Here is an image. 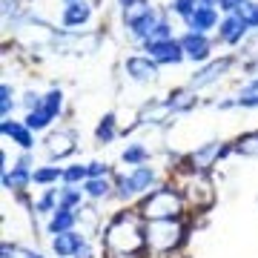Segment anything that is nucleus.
<instances>
[{
    "instance_id": "f257e3e1",
    "label": "nucleus",
    "mask_w": 258,
    "mask_h": 258,
    "mask_svg": "<svg viewBox=\"0 0 258 258\" xmlns=\"http://www.w3.org/2000/svg\"><path fill=\"white\" fill-rule=\"evenodd\" d=\"M144 241H147V230H141V224L135 215H118L106 227V247L120 252V255L141 249Z\"/></svg>"
},
{
    "instance_id": "f03ea898",
    "label": "nucleus",
    "mask_w": 258,
    "mask_h": 258,
    "mask_svg": "<svg viewBox=\"0 0 258 258\" xmlns=\"http://www.w3.org/2000/svg\"><path fill=\"white\" fill-rule=\"evenodd\" d=\"M184 241V227L175 218H164V221H152L147 227V244L155 252H169Z\"/></svg>"
},
{
    "instance_id": "7ed1b4c3",
    "label": "nucleus",
    "mask_w": 258,
    "mask_h": 258,
    "mask_svg": "<svg viewBox=\"0 0 258 258\" xmlns=\"http://www.w3.org/2000/svg\"><path fill=\"white\" fill-rule=\"evenodd\" d=\"M141 212L147 215L149 221H164V218H178V212H181V198H178L172 189H158L152 192L144 201Z\"/></svg>"
},
{
    "instance_id": "20e7f679",
    "label": "nucleus",
    "mask_w": 258,
    "mask_h": 258,
    "mask_svg": "<svg viewBox=\"0 0 258 258\" xmlns=\"http://www.w3.org/2000/svg\"><path fill=\"white\" fill-rule=\"evenodd\" d=\"M186 201L192 204L195 210H210L212 201H215V192H212V184L207 181V178H195V181H189V186H186Z\"/></svg>"
},
{
    "instance_id": "39448f33",
    "label": "nucleus",
    "mask_w": 258,
    "mask_h": 258,
    "mask_svg": "<svg viewBox=\"0 0 258 258\" xmlns=\"http://www.w3.org/2000/svg\"><path fill=\"white\" fill-rule=\"evenodd\" d=\"M147 52L155 60H161V63H178L181 57H184V49H181V43L178 40H147Z\"/></svg>"
},
{
    "instance_id": "423d86ee",
    "label": "nucleus",
    "mask_w": 258,
    "mask_h": 258,
    "mask_svg": "<svg viewBox=\"0 0 258 258\" xmlns=\"http://www.w3.org/2000/svg\"><path fill=\"white\" fill-rule=\"evenodd\" d=\"M178 43H181V49H184L192 60H204V57L210 55V40L204 35H198V32H189V35L181 37Z\"/></svg>"
},
{
    "instance_id": "0eeeda50",
    "label": "nucleus",
    "mask_w": 258,
    "mask_h": 258,
    "mask_svg": "<svg viewBox=\"0 0 258 258\" xmlns=\"http://www.w3.org/2000/svg\"><path fill=\"white\" fill-rule=\"evenodd\" d=\"M230 57H221V60H215V63H210L207 69H201L198 75H192V89H198V86H207V83H212V81H218L227 69H230Z\"/></svg>"
},
{
    "instance_id": "6e6552de",
    "label": "nucleus",
    "mask_w": 258,
    "mask_h": 258,
    "mask_svg": "<svg viewBox=\"0 0 258 258\" xmlns=\"http://www.w3.org/2000/svg\"><path fill=\"white\" fill-rule=\"evenodd\" d=\"M126 72L135 78V81H155L158 78V66L149 60V57H129L126 60Z\"/></svg>"
},
{
    "instance_id": "1a4fd4ad",
    "label": "nucleus",
    "mask_w": 258,
    "mask_h": 258,
    "mask_svg": "<svg viewBox=\"0 0 258 258\" xmlns=\"http://www.w3.org/2000/svg\"><path fill=\"white\" fill-rule=\"evenodd\" d=\"M46 149L52 158H66L75 149V132H55V135H49Z\"/></svg>"
},
{
    "instance_id": "9d476101",
    "label": "nucleus",
    "mask_w": 258,
    "mask_h": 258,
    "mask_svg": "<svg viewBox=\"0 0 258 258\" xmlns=\"http://www.w3.org/2000/svg\"><path fill=\"white\" fill-rule=\"evenodd\" d=\"M221 155H227V147L207 144V147H201L198 152H192V164L198 166V169H207V166H212V161H218Z\"/></svg>"
},
{
    "instance_id": "9b49d317",
    "label": "nucleus",
    "mask_w": 258,
    "mask_h": 258,
    "mask_svg": "<svg viewBox=\"0 0 258 258\" xmlns=\"http://www.w3.org/2000/svg\"><path fill=\"white\" fill-rule=\"evenodd\" d=\"M81 235H75V232H60V235H55V241H52V247H55L57 255H75L78 249H81Z\"/></svg>"
},
{
    "instance_id": "f8f14e48",
    "label": "nucleus",
    "mask_w": 258,
    "mask_h": 258,
    "mask_svg": "<svg viewBox=\"0 0 258 258\" xmlns=\"http://www.w3.org/2000/svg\"><path fill=\"white\" fill-rule=\"evenodd\" d=\"M215 12L212 9H204V6H198V9L189 15V26H192V32H198V35H204L207 29H212L215 26Z\"/></svg>"
},
{
    "instance_id": "ddd939ff",
    "label": "nucleus",
    "mask_w": 258,
    "mask_h": 258,
    "mask_svg": "<svg viewBox=\"0 0 258 258\" xmlns=\"http://www.w3.org/2000/svg\"><path fill=\"white\" fill-rule=\"evenodd\" d=\"M247 32V23L238 18V15H232V18H227L221 23V40H227V43H235V40H241V35Z\"/></svg>"
},
{
    "instance_id": "4468645a",
    "label": "nucleus",
    "mask_w": 258,
    "mask_h": 258,
    "mask_svg": "<svg viewBox=\"0 0 258 258\" xmlns=\"http://www.w3.org/2000/svg\"><path fill=\"white\" fill-rule=\"evenodd\" d=\"M89 20V6L86 3H69L66 6V12H63V23L66 26H81V23H86Z\"/></svg>"
},
{
    "instance_id": "2eb2a0df",
    "label": "nucleus",
    "mask_w": 258,
    "mask_h": 258,
    "mask_svg": "<svg viewBox=\"0 0 258 258\" xmlns=\"http://www.w3.org/2000/svg\"><path fill=\"white\" fill-rule=\"evenodd\" d=\"M72 224H75V215L69 210H63V207H60V210L55 212V218L49 221V232H55V235L69 232V227H72Z\"/></svg>"
},
{
    "instance_id": "dca6fc26",
    "label": "nucleus",
    "mask_w": 258,
    "mask_h": 258,
    "mask_svg": "<svg viewBox=\"0 0 258 258\" xmlns=\"http://www.w3.org/2000/svg\"><path fill=\"white\" fill-rule=\"evenodd\" d=\"M3 132L12 135V138L18 141L23 149L32 147V135H29V126H20V123H9V120H3Z\"/></svg>"
},
{
    "instance_id": "f3484780",
    "label": "nucleus",
    "mask_w": 258,
    "mask_h": 258,
    "mask_svg": "<svg viewBox=\"0 0 258 258\" xmlns=\"http://www.w3.org/2000/svg\"><path fill=\"white\" fill-rule=\"evenodd\" d=\"M132 186H135V192H144V189H149V184H152V178H155V172L149 169V166H138L135 172H132Z\"/></svg>"
},
{
    "instance_id": "a211bd4d",
    "label": "nucleus",
    "mask_w": 258,
    "mask_h": 258,
    "mask_svg": "<svg viewBox=\"0 0 258 258\" xmlns=\"http://www.w3.org/2000/svg\"><path fill=\"white\" fill-rule=\"evenodd\" d=\"M29 181H32V175L26 172V166H18L12 175H3V184L9 186V189H23Z\"/></svg>"
},
{
    "instance_id": "6ab92c4d",
    "label": "nucleus",
    "mask_w": 258,
    "mask_h": 258,
    "mask_svg": "<svg viewBox=\"0 0 258 258\" xmlns=\"http://www.w3.org/2000/svg\"><path fill=\"white\" fill-rule=\"evenodd\" d=\"M60 103H63V95H60V92H49L46 98L40 101V106H37V109H43L49 118H55L57 112H60Z\"/></svg>"
},
{
    "instance_id": "aec40b11",
    "label": "nucleus",
    "mask_w": 258,
    "mask_h": 258,
    "mask_svg": "<svg viewBox=\"0 0 258 258\" xmlns=\"http://www.w3.org/2000/svg\"><path fill=\"white\" fill-rule=\"evenodd\" d=\"M235 149H238L241 155H258V132H249V135L238 138Z\"/></svg>"
},
{
    "instance_id": "412c9836",
    "label": "nucleus",
    "mask_w": 258,
    "mask_h": 258,
    "mask_svg": "<svg viewBox=\"0 0 258 258\" xmlns=\"http://www.w3.org/2000/svg\"><path fill=\"white\" fill-rule=\"evenodd\" d=\"M149 12H152V9H149L147 3H141V0H138L135 6H129V9H126V23H129V26H135L138 20H144V18H147Z\"/></svg>"
},
{
    "instance_id": "4be33fe9",
    "label": "nucleus",
    "mask_w": 258,
    "mask_h": 258,
    "mask_svg": "<svg viewBox=\"0 0 258 258\" xmlns=\"http://www.w3.org/2000/svg\"><path fill=\"white\" fill-rule=\"evenodd\" d=\"M238 18L247 23V26H258V3H247L244 0V6L238 9Z\"/></svg>"
},
{
    "instance_id": "5701e85b",
    "label": "nucleus",
    "mask_w": 258,
    "mask_h": 258,
    "mask_svg": "<svg viewBox=\"0 0 258 258\" xmlns=\"http://www.w3.org/2000/svg\"><path fill=\"white\" fill-rule=\"evenodd\" d=\"M112 135H115V115H106L98 126V141L106 144V141H112Z\"/></svg>"
},
{
    "instance_id": "b1692460",
    "label": "nucleus",
    "mask_w": 258,
    "mask_h": 258,
    "mask_svg": "<svg viewBox=\"0 0 258 258\" xmlns=\"http://www.w3.org/2000/svg\"><path fill=\"white\" fill-rule=\"evenodd\" d=\"M123 161H126V164H144V161H147V149L138 147V144H135V147H126L123 149Z\"/></svg>"
},
{
    "instance_id": "393cba45",
    "label": "nucleus",
    "mask_w": 258,
    "mask_h": 258,
    "mask_svg": "<svg viewBox=\"0 0 258 258\" xmlns=\"http://www.w3.org/2000/svg\"><path fill=\"white\" fill-rule=\"evenodd\" d=\"M49 123V115L43 109H35V112H29L26 115V126L29 129H43Z\"/></svg>"
},
{
    "instance_id": "a878e982",
    "label": "nucleus",
    "mask_w": 258,
    "mask_h": 258,
    "mask_svg": "<svg viewBox=\"0 0 258 258\" xmlns=\"http://www.w3.org/2000/svg\"><path fill=\"white\" fill-rule=\"evenodd\" d=\"M60 175H63L60 169H37L35 175H32V181H35V184H52V181H57Z\"/></svg>"
},
{
    "instance_id": "bb28decb",
    "label": "nucleus",
    "mask_w": 258,
    "mask_h": 258,
    "mask_svg": "<svg viewBox=\"0 0 258 258\" xmlns=\"http://www.w3.org/2000/svg\"><path fill=\"white\" fill-rule=\"evenodd\" d=\"M86 192L92 195V198H103V195L109 192V184H106V181H101V178H92V181L86 184Z\"/></svg>"
},
{
    "instance_id": "cd10ccee",
    "label": "nucleus",
    "mask_w": 258,
    "mask_h": 258,
    "mask_svg": "<svg viewBox=\"0 0 258 258\" xmlns=\"http://www.w3.org/2000/svg\"><path fill=\"white\" fill-rule=\"evenodd\" d=\"M172 9H175L178 15H184V18L189 20V15H192V12L198 9V0H175V3H172Z\"/></svg>"
},
{
    "instance_id": "c85d7f7f",
    "label": "nucleus",
    "mask_w": 258,
    "mask_h": 258,
    "mask_svg": "<svg viewBox=\"0 0 258 258\" xmlns=\"http://www.w3.org/2000/svg\"><path fill=\"white\" fill-rule=\"evenodd\" d=\"M78 201H81V192H78V189H72V186H69V189H63V195H60V207H63V210L75 207Z\"/></svg>"
},
{
    "instance_id": "c756f323",
    "label": "nucleus",
    "mask_w": 258,
    "mask_h": 258,
    "mask_svg": "<svg viewBox=\"0 0 258 258\" xmlns=\"http://www.w3.org/2000/svg\"><path fill=\"white\" fill-rule=\"evenodd\" d=\"M86 175H89L86 166H72V169H66L63 172V178L69 181V184H75V181H81V178H86Z\"/></svg>"
},
{
    "instance_id": "7c9ffc66",
    "label": "nucleus",
    "mask_w": 258,
    "mask_h": 258,
    "mask_svg": "<svg viewBox=\"0 0 258 258\" xmlns=\"http://www.w3.org/2000/svg\"><path fill=\"white\" fill-rule=\"evenodd\" d=\"M172 103V109H189L195 103V98L192 95H186V92H181V95H175V101H169Z\"/></svg>"
},
{
    "instance_id": "2f4dec72",
    "label": "nucleus",
    "mask_w": 258,
    "mask_h": 258,
    "mask_svg": "<svg viewBox=\"0 0 258 258\" xmlns=\"http://www.w3.org/2000/svg\"><path fill=\"white\" fill-rule=\"evenodd\" d=\"M149 40H169V26H166L164 20H158V26H155V32H152Z\"/></svg>"
},
{
    "instance_id": "473e14b6",
    "label": "nucleus",
    "mask_w": 258,
    "mask_h": 258,
    "mask_svg": "<svg viewBox=\"0 0 258 258\" xmlns=\"http://www.w3.org/2000/svg\"><path fill=\"white\" fill-rule=\"evenodd\" d=\"M218 6H221L224 12H238L241 6H244V0H218Z\"/></svg>"
},
{
    "instance_id": "72a5a7b5",
    "label": "nucleus",
    "mask_w": 258,
    "mask_h": 258,
    "mask_svg": "<svg viewBox=\"0 0 258 258\" xmlns=\"http://www.w3.org/2000/svg\"><path fill=\"white\" fill-rule=\"evenodd\" d=\"M118 186H120V195H123V198L135 192V186H132V178H120V181H118Z\"/></svg>"
},
{
    "instance_id": "f704fd0d",
    "label": "nucleus",
    "mask_w": 258,
    "mask_h": 258,
    "mask_svg": "<svg viewBox=\"0 0 258 258\" xmlns=\"http://www.w3.org/2000/svg\"><path fill=\"white\" fill-rule=\"evenodd\" d=\"M86 169H89V175H92V178H101V175H106V164H89Z\"/></svg>"
},
{
    "instance_id": "c9c22d12",
    "label": "nucleus",
    "mask_w": 258,
    "mask_h": 258,
    "mask_svg": "<svg viewBox=\"0 0 258 258\" xmlns=\"http://www.w3.org/2000/svg\"><path fill=\"white\" fill-rule=\"evenodd\" d=\"M238 103L241 106H258V92H249L244 98H238Z\"/></svg>"
},
{
    "instance_id": "e433bc0d",
    "label": "nucleus",
    "mask_w": 258,
    "mask_h": 258,
    "mask_svg": "<svg viewBox=\"0 0 258 258\" xmlns=\"http://www.w3.org/2000/svg\"><path fill=\"white\" fill-rule=\"evenodd\" d=\"M52 204H55V192H49L46 198H40V204H37V210H40V212H46L49 207H52Z\"/></svg>"
},
{
    "instance_id": "4c0bfd02",
    "label": "nucleus",
    "mask_w": 258,
    "mask_h": 258,
    "mask_svg": "<svg viewBox=\"0 0 258 258\" xmlns=\"http://www.w3.org/2000/svg\"><path fill=\"white\" fill-rule=\"evenodd\" d=\"M247 52H249V55H252V57H258V35L252 37V40H249V46H247Z\"/></svg>"
},
{
    "instance_id": "58836bf2",
    "label": "nucleus",
    "mask_w": 258,
    "mask_h": 258,
    "mask_svg": "<svg viewBox=\"0 0 258 258\" xmlns=\"http://www.w3.org/2000/svg\"><path fill=\"white\" fill-rule=\"evenodd\" d=\"M75 255H78V258H92V249L86 247V244H81V249H78Z\"/></svg>"
},
{
    "instance_id": "ea45409f",
    "label": "nucleus",
    "mask_w": 258,
    "mask_h": 258,
    "mask_svg": "<svg viewBox=\"0 0 258 258\" xmlns=\"http://www.w3.org/2000/svg\"><path fill=\"white\" fill-rule=\"evenodd\" d=\"M37 103H40V101H37V95H26V106H29L32 112H35V106H37Z\"/></svg>"
},
{
    "instance_id": "a19ab883",
    "label": "nucleus",
    "mask_w": 258,
    "mask_h": 258,
    "mask_svg": "<svg viewBox=\"0 0 258 258\" xmlns=\"http://www.w3.org/2000/svg\"><path fill=\"white\" fill-rule=\"evenodd\" d=\"M0 98H3V101H12V89H9V86H6V83L0 86Z\"/></svg>"
},
{
    "instance_id": "79ce46f5",
    "label": "nucleus",
    "mask_w": 258,
    "mask_h": 258,
    "mask_svg": "<svg viewBox=\"0 0 258 258\" xmlns=\"http://www.w3.org/2000/svg\"><path fill=\"white\" fill-rule=\"evenodd\" d=\"M12 106H15L12 101H0V109H3V115H9V112H12Z\"/></svg>"
},
{
    "instance_id": "37998d69",
    "label": "nucleus",
    "mask_w": 258,
    "mask_h": 258,
    "mask_svg": "<svg viewBox=\"0 0 258 258\" xmlns=\"http://www.w3.org/2000/svg\"><path fill=\"white\" fill-rule=\"evenodd\" d=\"M15 258H35V255H32V252H23V249H20V252H15Z\"/></svg>"
},
{
    "instance_id": "c03bdc74",
    "label": "nucleus",
    "mask_w": 258,
    "mask_h": 258,
    "mask_svg": "<svg viewBox=\"0 0 258 258\" xmlns=\"http://www.w3.org/2000/svg\"><path fill=\"white\" fill-rule=\"evenodd\" d=\"M135 3H138V0H120V6H126V9L129 6H135Z\"/></svg>"
},
{
    "instance_id": "a18cd8bd",
    "label": "nucleus",
    "mask_w": 258,
    "mask_h": 258,
    "mask_svg": "<svg viewBox=\"0 0 258 258\" xmlns=\"http://www.w3.org/2000/svg\"><path fill=\"white\" fill-rule=\"evenodd\" d=\"M35 258H40V255H35Z\"/></svg>"
},
{
    "instance_id": "49530a36",
    "label": "nucleus",
    "mask_w": 258,
    "mask_h": 258,
    "mask_svg": "<svg viewBox=\"0 0 258 258\" xmlns=\"http://www.w3.org/2000/svg\"><path fill=\"white\" fill-rule=\"evenodd\" d=\"M72 3H75V0H72Z\"/></svg>"
}]
</instances>
